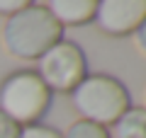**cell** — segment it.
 <instances>
[{
	"instance_id": "obj_10",
	"label": "cell",
	"mask_w": 146,
	"mask_h": 138,
	"mask_svg": "<svg viewBox=\"0 0 146 138\" xmlns=\"http://www.w3.org/2000/svg\"><path fill=\"white\" fill-rule=\"evenodd\" d=\"M29 5H34V0H0V15L10 17V15L25 10V7H29Z\"/></svg>"
},
{
	"instance_id": "obj_6",
	"label": "cell",
	"mask_w": 146,
	"mask_h": 138,
	"mask_svg": "<svg viewBox=\"0 0 146 138\" xmlns=\"http://www.w3.org/2000/svg\"><path fill=\"white\" fill-rule=\"evenodd\" d=\"M44 7L61 27H85L95 20L98 0H46Z\"/></svg>"
},
{
	"instance_id": "obj_2",
	"label": "cell",
	"mask_w": 146,
	"mask_h": 138,
	"mask_svg": "<svg viewBox=\"0 0 146 138\" xmlns=\"http://www.w3.org/2000/svg\"><path fill=\"white\" fill-rule=\"evenodd\" d=\"M71 99L78 119L105 128H110L131 107V95L127 85L107 73H88L83 82L71 92Z\"/></svg>"
},
{
	"instance_id": "obj_12",
	"label": "cell",
	"mask_w": 146,
	"mask_h": 138,
	"mask_svg": "<svg viewBox=\"0 0 146 138\" xmlns=\"http://www.w3.org/2000/svg\"><path fill=\"white\" fill-rule=\"evenodd\" d=\"M131 36H134V44H136V49H139V53L146 56V20L139 24V29H136Z\"/></svg>"
},
{
	"instance_id": "obj_8",
	"label": "cell",
	"mask_w": 146,
	"mask_h": 138,
	"mask_svg": "<svg viewBox=\"0 0 146 138\" xmlns=\"http://www.w3.org/2000/svg\"><path fill=\"white\" fill-rule=\"evenodd\" d=\"M63 138H110V131L105 126L93 124V121H83V119H78V121H73L71 126L66 128Z\"/></svg>"
},
{
	"instance_id": "obj_5",
	"label": "cell",
	"mask_w": 146,
	"mask_h": 138,
	"mask_svg": "<svg viewBox=\"0 0 146 138\" xmlns=\"http://www.w3.org/2000/svg\"><path fill=\"white\" fill-rule=\"evenodd\" d=\"M146 20V0H98L95 24L107 36H131Z\"/></svg>"
},
{
	"instance_id": "obj_13",
	"label": "cell",
	"mask_w": 146,
	"mask_h": 138,
	"mask_svg": "<svg viewBox=\"0 0 146 138\" xmlns=\"http://www.w3.org/2000/svg\"><path fill=\"white\" fill-rule=\"evenodd\" d=\"M141 107L146 109V85H144V104H141Z\"/></svg>"
},
{
	"instance_id": "obj_7",
	"label": "cell",
	"mask_w": 146,
	"mask_h": 138,
	"mask_svg": "<svg viewBox=\"0 0 146 138\" xmlns=\"http://www.w3.org/2000/svg\"><path fill=\"white\" fill-rule=\"evenodd\" d=\"M107 131L110 138H146V109L131 104Z\"/></svg>"
},
{
	"instance_id": "obj_9",
	"label": "cell",
	"mask_w": 146,
	"mask_h": 138,
	"mask_svg": "<svg viewBox=\"0 0 146 138\" xmlns=\"http://www.w3.org/2000/svg\"><path fill=\"white\" fill-rule=\"evenodd\" d=\"M20 138H63V133H58L51 126H44V124H32V126L20 128Z\"/></svg>"
},
{
	"instance_id": "obj_4",
	"label": "cell",
	"mask_w": 146,
	"mask_h": 138,
	"mask_svg": "<svg viewBox=\"0 0 146 138\" xmlns=\"http://www.w3.org/2000/svg\"><path fill=\"white\" fill-rule=\"evenodd\" d=\"M36 63H39V68L34 73L51 90V95L54 92H68L71 95L88 75V58H85L83 49L76 41H68V39L56 41Z\"/></svg>"
},
{
	"instance_id": "obj_1",
	"label": "cell",
	"mask_w": 146,
	"mask_h": 138,
	"mask_svg": "<svg viewBox=\"0 0 146 138\" xmlns=\"http://www.w3.org/2000/svg\"><path fill=\"white\" fill-rule=\"evenodd\" d=\"M63 39V27L44 5H29L5 17L3 46L17 61H39L56 41Z\"/></svg>"
},
{
	"instance_id": "obj_3",
	"label": "cell",
	"mask_w": 146,
	"mask_h": 138,
	"mask_svg": "<svg viewBox=\"0 0 146 138\" xmlns=\"http://www.w3.org/2000/svg\"><path fill=\"white\" fill-rule=\"evenodd\" d=\"M51 97V90L34 70H15L0 82V112L20 128L42 124Z\"/></svg>"
},
{
	"instance_id": "obj_11",
	"label": "cell",
	"mask_w": 146,
	"mask_h": 138,
	"mask_svg": "<svg viewBox=\"0 0 146 138\" xmlns=\"http://www.w3.org/2000/svg\"><path fill=\"white\" fill-rule=\"evenodd\" d=\"M0 138H20V126L0 112Z\"/></svg>"
}]
</instances>
